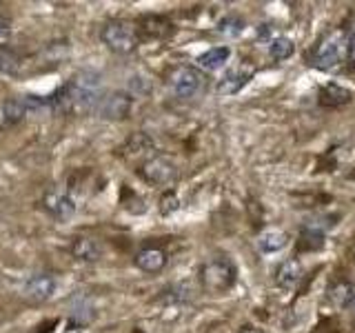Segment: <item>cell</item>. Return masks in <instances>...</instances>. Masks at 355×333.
<instances>
[{
    "label": "cell",
    "instance_id": "6da1fadb",
    "mask_svg": "<svg viewBox=\"0 0 355 333\" xmlns=\"http://www.w3.org/2000/svg\"><path fill=\"white\" fill-rule=\"evenodd\" d=\"M103 96V80L98 71H78L53 96H49V100L53 114L85 116L98 109Z\"/></svg>",
    "mask_w": 355,
    "mask_h": 333
},
{
    "label": "cell",
    "instance_id": "7a4b0ae2",
    "mask_svg": "<svg viewBox=\"0 0 355 333\" xmlns=\"http://www.w3.org/2000/svg\"><path fill=\"white\" fill-rule=\"evenodd\" d=\"M349 60V33L344 31H331L329 36H324L311 56V65L318 67L322 71L338 69L340 65Z\"/></svg>",
    "mask_w": 355,
    "mask_h": 333
},
{
    "label": "cell",
    "instance_id": "3957f363",
    "mask_svg": "<svg viewBox=\"0 0 355 333\" xmlns=\"http://www.w3.org/2000/svg\"><path fill=\"white\" fill-rule=\"evenodd\" d=\"M236 264H233L227 255H218V258H211L202 264L200 269V280H202V287L211 293H225L236 284Z\"/></svg>",
    "mask_w": 355,
    "mask_h": 333
},
{
    "label": "cell",
    "instance_id": "277c9868",
    "mask_svg": "<svg viewBox=\"0 0 355 333\" xmlns=\"http://www.w3.org/2000/svg\"><path fill=\"white\" fill-rule=\"evenodd\" d=\"M100 40H103L105 47L114 53H131L138 47L140 36H138V29L133 27L131 22L114 18L105 22V27L100 29Z\"/></svg>",
    "mask_w": 355,
    "mask_h": 333
},
{
    "label": "cell",
    "instance_id": "5b68a950",
    "mask_svg": "<svg viewBox=\"0 0 355 333\" xmlns=\"http://www.w3.org/2000/svg\"><path fill=\"white\" fill-rule=\"evenodd\" d=\"M142 180H147L153 187H169L178 178V166L166 155H151L149 160H144L140 166Z\"/></svg>",
    "mask_w": 355,
    "mask_h": 333
},
{
    "label": "cell",
    "instance_id": "8992f818",
    "mask_svg": "<svg viewBox=\"0 0 355 333\" xmlns=\"http://www.w3.org/2000/svg\"><path fill=\"white\" fill-rule=\"evenodd\" d=\"M171 92L180 98V100H189L198 96L205 87V74L196 69V67H178V69L171 74L169 78Z\"/></svg>",
    "mask_w": 355,
    "mask_h": 333
},
{
    "label": "cell",
    "instance_id": "52a82bcc",
    "mask_svg": "<svg viewBox=\"0 0 355 333\" xmlns=\"http://www.w3.org/2000/svg\"><path fill=\"white\" fill-rule=\"evenodd\" d=\"M131 109H133V96L129 92H111V94L103 96L96 114L103 120L118 122V120L129 118Z\"/></svg>",
    "mask_w": 355,
    "mask_h": 333
},
{
    "label": "cell",
    "instance_id": "ba28073f",
    "mask_svg": "<svg viewBox=\"0 0 355 333\" xmlns=\"http://www.w3.org/2000/svg\"><path fill=\"white\" fill-rule=\"evenodd\" d=\"M251 78H253V67L247 62L238 65V67H233V69L225 71V76H222L216 85V92L220 96H236L238 92H242V89L249 85Z\"/></svg>",
    "mask_w": 355,
    "mask_h": 333
},
{
    "label": "cell",
    "instance_id": "9c48e42d",
    "mask_svg": "<svg viewBox=\"0 0 355 333\" xmlns=\"http://www.w3.org/2000/svg\"><path fill=\"white\" fill-rule=\"evenodd\" d=\"M55 289H58V280L51 273H36L27 278L25 287H22V296L31 302H47L55 293Z\"/></svg>",
    "mask_w": 355,
    "mask_h": 333
},
{
    "label": "cell",
    "instance_id": "30bf717a",
    "mask_svg": "<svg viewBox=\"0 0 355 333\" xmlns=\"http://www.w3.org/2000/svg\"><path fill=\"white\" fill-rule=\"evenodd\" d=\"M42 209L47 211V214L53 218V220H58V222H67V220H71L73 214H76V205H73V200L58 191V189H49L47 194L42 196Z\"/></svg>",
    "mask_w": 355,
    "mask_h": 333
},
{
    "label": "cell",
    "instance_id": "8fae6325",
    "mask_svg": "<svg viewBox=\"0 0 355 333\" xmlns=\"http://www.w3.org/2000/svg\"><path fill=\"white\" fill-rule=\"evenodd\" d=\"M302 280H304V266L300 264L297 258H288L277 266L275 282L280 284L284 291H295V289L302 284Z\"/></svg>",
    "mask_w": 355,
    "mask_h": 333
},
{
    "label": "cell",
    "instance_id": "7c38bea8",
    "mask_svg": "<svg viewBox=\"0 0 355 333\" xmlns=\"http://www.w3.org/2000/svg\"><path fill=\"white\" fill-rule=\"evenodd\" d=\"M138 25L140 27H136V29H140V33L144 38L164 40L173 33V22L164 16H142Z\"/></svg>",
    "mask_w": 355,
    "mask_h": 333
},
{
    "label": "cell",
    "instance_id": "4fadbf2b",
    "mask_svg": "<svg viewBox=\"0 0 355 333\" xmlns=\"http://www.w3.org/2000/svg\"><path fill=\"white\" fill-rule=\"evenodd\" d=\"M71 255L78 262H98L100 255H103V247H100V240L92 238V236H80L71 242Z\"/></svg>",
    "mask_w": 355,
    "mask_h": 333
},
{
    "label": "cell",
    "instance_id": "5bb4252c",
    "mask_svg": "<svg viewBox=\"0 0 355 333\" xmlns=\"http://www.w3.org/2000/svg\"><path fill=\"white\" fill-rule=\"evenodd\" d=\"M133 262H136V266L144 273H160L166 264V253L158 247H147L136 253Z\"/></svg>",
    "mask_w": 355,
    "mask_h": 333
},
{
    "label": "cell",
    "instance_id": "9a60e30c",
    "mask_svg": "<svg viewBox=\"0 0 355 333\" xmlns=\"http://www.w3.org/2000/svg\"><path fill=\"white\" fill-rule=\"evenodd\" d=\"M351 98L353 94L349 92V89H344L340 87L338 83H329L320 89V105L322 107H331V109H338V107H344V105H349L351 103Z\"/></svg>",
    "mask_w": 355,
    "mask_h": 333
},
{
    "label": "cell",
    "instance_id": "2e32d148",
    "mask_svg": "<svg viewBox=\"0 0 355 333\" xmlns=\"http://www.w3.org/2000/svg\"><path fill=\"white\" fill-rule=\"evenodd\" d=\"M229 58H231V49L227 44H222V47H211L205 53H200L198 65H200V69H205V71H218L227 65Z\"/></svg>",
    "mask_w": 355,
    "mask_h": 333
},
{
    "label": "cell",
    "instance_id": "e0dca14e",
    "mask_svg": "<svg viewBox=\"0 0 355 333\" xmlns=\"http://www.w3.org/2000/svg\"><path fill=\"white\" fill-rule=\"evenodd\" d=\"M329 302L338 309H344L355 302V289L349 280H336L331 287H329Z\"/></svg>",
    "mask_w": 355,
    "mask_h": 333
},
{
    "label": "cell",
    "instance_id": "ac0fdd59",
    "mask_svg": "<svg viewBox=\"0 0 355 333\" xmlns=\"http://www.w3.org/2000/svg\"><path fill=\"white\" fill-rule=\"evenodd\" d=\"M25 118H27L25 98H9L7 103L3 105V125L5 127H14Z\"/></svg>",
    "mask_w": 355,
    "mask_h": 333
},
{
    "label": "cell",
    "instance_id": "d6986e66",
    "mask_svg": "<svg viewBox=\"0 0 355 333\" xmlns=\"http://www.w3.org/2000/svg\"><path fill=\"white\" fill-rule=\"evenodd\" d=\"M258 244H260V251H264V253H277L288 244V238L280 229H269L260 236Z\"/></svg>",
    "mask_w": 355,
    "mask_h": 333
},
{
    "label": "cell",
    "instance_id": "ffe728a7",
    "mask_svg": "<svg viewBox=\"0 0 355 333\" xmlns=\"http://www.w3.org/2000/svg\"><path fill=\"white\" fill-rule=\"evenodd\" d=\"M151 149H153V140L147 136V133H142V131L133 133V136L125 144V153L129 155V158H138V155L147 153Z\"/></svg>",
    "mask_w": 355,
    "mask_h": 333
},
{
    "label": "cell",
    "instance_id": "44dd1931",
    "mask_svg": "<svg viewBox=\"0 0 355 333\" xmlns=\"http://www.w3.org/2000/svg\"><path fill=\"white\" fill-rule=\"evenodd\" d=\"M22 69V58L11 49H0V76L14 78Z\"/></svg>",
    "mask_w": 355,
    "mask_h": 333
},
{
    "label": "cell",
    "instance_id": "7402d4cb",
    "mask_svg": "<svg viewBox=\"0 0 355 333\" xmlns=\"http://www.w3.org/2000/svg\"><path fill=\"white\" fill-rule=\"evenodd\" d=\"M293 51H295V44H293L291 38H286V36H277V38H273L271 44H269L271 58L277 60V62H280V60H286V58H291Z\"/></svg>",
    "mask_w": 355,
    "mask_h": 333
},
{
    "label": "cell",
    "instance_id": "603a6c76",
    "mask_svg": "<svg viewBox=\"0 0 355 333\" xmlns=\"http://www.w3.org/2000/svg\"><path fill=\"white\" fill-rule=\"evenodd\" d=\"M244 31V20L236 14L225 16L218 22V33L220 36H227V38H238L240 33Z\"/></svg>",
    "mask_w": 355,
    "mask_h": 333
},
{
    "label": "cell",
    "instance_id": "cb8c5ba5",
    "mask_svg": "<svg viewBox=\"0 0 355 333\" xmlns=\"http://www.w3.org/2000/svg\"><path fill=\"white\" fill-rule=\"evenodd\" d=\"M178 209H180V198H178V194H173V191H166L160 198V214L162 216H171V214H175Z\"/></svg>",
    "mask_w": 355,
    "mask_h": 333
},
{
    "label": "cell",
    "instance_id": "d4e9b609",
    "mask_svg": "<svg viewBox=\"0 0 355 333\" xmlns=\"http://www.w3.org/2000/svg\"><path fill=\"white\" fill-rule=\"evenodd\" d=\"M11 38H14V27H11V20L0 16V49H9Z\"/></svg>",
    "mask_w": 355,
    "mask_h": 333
},
{
    "label": "cell",
    "instance_id": "484cf974",
    "mask_svg": "<svg viewBox=\"0 0 355 333\" xmlns=\"http://www.w3.org/2000/svg\"><path fill=\"white\" fill-rule=\"evenodd\" d=\"M349 58L355 62V25L351 27V33H349Z\"/></svg>",
    "mask_w": 355,
    "mask_h": 333
},
{
    "label": "cell",
    "instance_id": "4316f807",
    "mask_svg": "<svg viewBox=\"0 0 355 333\" xmlns=\"http://www.w3.org/2000/svg\"><path fill=\"white\" fill-rule=\"evenodd\" d=\"M353 305H355V302H353Z\"/></svg>",
    "mask_w": 355,
    "mask_h": 333
}]
</instances>
